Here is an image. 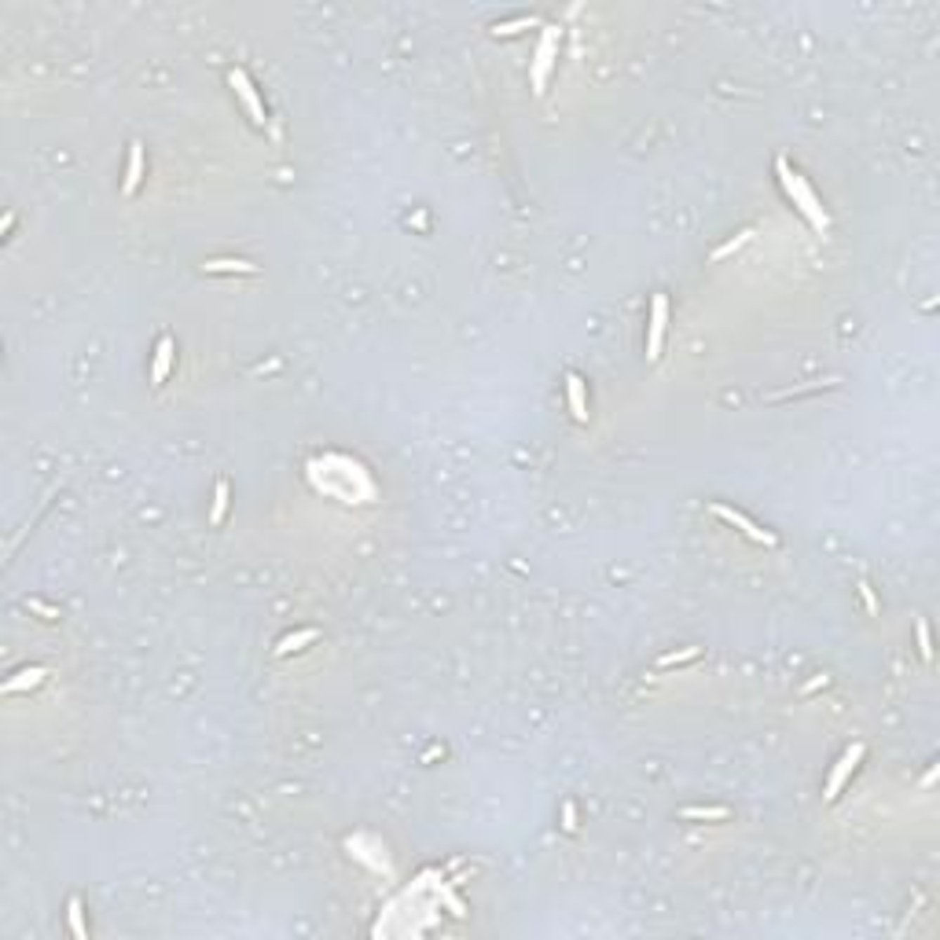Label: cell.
<instances>
[{"instance_id": "cell-11", "label": "cell", "mask_w": 940, "mask_h": 940, "mask_svg": "<svg viewBox=\"0 0 940 940\" xmlns=\"http://www.w3.org/2000/svg\"><path fill=\"white\" fill-rule=\"evenodd\" d=\"M44 676H48V672H44L41 665H30V669H22V672H15V676L8 679V684H4V691H8V694H19V691H30V687H37V684H41V679H44Z\"/></svg>"}, {"instance_id": "cell-9", "label": "cell", "mask_w": 940, "mask_h": 940, "mask_svg": "<svg viewBox=\"0 0 940 940\" xmlns=\"http://www.w3.org/2000/svg\"><path fill=\"white\" fill-rule=\"evenodd\" d=\"M140 181H143V143H129V166H125L122 191H125V195H133V191L140 188Z\"/></svg>"}, {"instance_id": "cell-5", "label": "cell", "mask_w": 940, "mask_h": 940, "mask_svg": "<svg viewBox=\"0 0 940 940\" xmlns=\"http://www.w3.org/2000/svg\"><path fill=\"white\" fill-rule=\"evenodd\" d=\"M709 511L717 514L720 522H727V526H735L738 533H745V537H750V540H757V544H768V547H775V537H771V533H764V529H760V526L753 522V518H745L742 511L727 507V504H712Z\"/></svg>"}, {"instance_id": "cell-2", "label": "cell", "mask_w": 940, "mask_h": 940, "mask_svg": "<svg viewBox=\"0 0 940 940\" xmlns=\"http://www.w3.org/2000/svg\"><path fill=\"white\" fill-rule=\"evenodd\" d=\"M555 52H559V26H544V37L537 44V56H533V92L544 96V85H547V70L555 63Z\"/></svg>"}, {"instance_id": "cell-7", "label": "cell", "mask_w": 940, "mask_h": 940, "mask_svg": "<svg viewBox=\"0 0 940 940\" xmlns=\"http://www.w3.org/2000/svg\"><path fill=\"white\" fill-rule=\"evenodd\" d=\"M566 397H570V412L577 423H588V397H585V379L566 375Z\"/></svg>"}, {"instance_id": "cell-10", "label": "cell", "mask_w": 940, "mask_h": 940, "mask_svg": "<svg viewBox=\"0 0 940 940\" xmlns=\"http://www.w3.org/2000/svg\"><path fill=\"white\" fill-rule=\"evenodd\" d=\"M320 639V628H301V632H290V636H283L280 643H275V654H294V651H301L305 643H316Z\"/></svg>"}, {"instance_id": "cell-14", "label": "cell", "mask_w": 940, "mask_h": 940, "mask_svg": "<svg viewBox=\"0 0 940 940\" xmlns=\"http://www.w3.org/2000/svg\"><path fill=\"white\" fill-rule=\"evenodd\" d=\"M206 272H257V265H250V261H239V257H224V261H206L202 265Z\"/></svg>"}, {"instance_id": "cell-12", "label": "cell", "mask_w": 940, "mask_h": 940, "mask_svg": "<svg viewBox=\"0 0 940 940\" xmlns=\"http://www.w3.org/2000/svg\"><path fill=\"white\" fill-rule=\"evenodd\" d=\"M224 511H228V481H217L214 485V507H209V522L221 526L224 522Z\"/></svg>"}, {"instance_id": "cell-22", "label": "cell", "mask_w": 940, "mask_h": 940, "mask_svg": "<svg viewBox=\"0 0 940 940\" xmlns=\"http://www.w3.org/2000/svg\"><path fill=\"white\" fill-rule=\"evenodd\" d=\"M860 595H863V606H867V613H878L882 606H878V599H874V588L867 585V580H860Z\"/></svg>"}, {"instance_id": "cell-16", "label": "cell", "mask_w": 940, "mask_h": 940, "mask_svg": "<svg viewBox=\"0 0 940 940\" xmlns=\"http://www.w3.org/2000/svg\"><path fill=\"white\" fill-rule=\"evenodd\" d=\"M679 816H684V819H717L720 823V819H727L731 812H727L724 804H705V808H684Z\"/></svg>"}, {"instance_id": "cell-20", "label": "cell", "mask_w": 940, "mask_h": 940, "mask_svg": "<svg viewBox=\"0 0 940 940\" xmlns=\"http://www.w3.org/2000/svg\"><path fill=\"white\" fill-rule=\"evenodd\" d=\"M22 603H26L30 613H37V618H44V621H59V610H56V606H48L44 599H22Z\"/></svg>"}, {"instance_id": "cell-13", "label": "cell", "mask_w": 940, "mask_h": 940, "mask_svg": "<svg viewBox=\"0 0 940 940\" xmlns=\"http://www.w3.org/2000/svg\"><path fill=\"white\" fill-rule=\"evenodd\" d=\"M529 26H540L537 15H522V19H511V22H496L492 34L496 37H511V34H522V30H529Z\"/></svg>"}, {"instance_id": "cell-8", "label": "cell", "mask_w": 940, "mask_h": 940, "mask_svg": "<svg viewBox=\"0 0 940 940\" xmlns=\"http://www.w3.org/2000/svg\"><path fill=\"white\" fill-rule=\"evenodd\" d=\"M173 338L166 334V338H158V346H155V364H151V382L155 386H162L166 382V375H169V367H173Z\"/></svg>"}, {"instance_id": "cell-23", "label": "cell", "mask_w": 940, "mask_h": 940, "mask_svg": "<svg viewBox=\"0 0 940 940\" xmlns=\"http://www.w3.org/2000/svg\"><path fill=\"white\" fill-rule=\"evenodd\" d=\"M830 684V676H816V679H808L804 684V694H812V691H819V687H826Z\"/></svg>"}, {"instance_id": "cell-15", "label": "cell", "mask_w": 940, "mask_h": 940, "mask_svg": "<svg viewBox=\"0 0 940 940\" xmlns=\"http://www.w3.org/2000/svg\"><path fill=\"white\" fill-rule=\"evenodd\" d=\"M702 654V646H684V651H672L665 658H658V669H672V665H687V661H694Z\"/></svg>"}, {"instance_id": "cell-19", "label": "cell", "mask_w": 940, "mask_h": 940, "mask_svg": "<svg viewBox=\"0 0 940 940\" xmlns=\"http://www.w3.org/2000/svg\"><path fill=\"white\" fill-rule=\"evenodd\" d=\"M915 636H918V654H922V661H933V643H929V625L926 621H915Z\"/></svg>"}, {"instance_id": "cell-6", "label": "cell", "mask_w": 940, "mask_h": 940, "mask_svg": "<svg viewBox=\"0 0 940 940\" xmlns=\"http://www.w3.org/2000/svg\"><path fill=\"white\" fill-rule=\"evenodd\" d=\"M228 85L235 89V96H239V100H242V107H247V110H250V122H254V125H265L268 118H265V107H261V96H257V89H254V81L247 77V70H239V67H235V70L228 74Z\"/></svg>"}, {"instance_id": "cell-1", "label": "cell", "mask_w": 940, "mask_h": 940, "mask_svg": "<svg viewBox=\"0 0 940 940\" xmlns=\"http://www.w3.org/2000/svg\"><path fill=\"white\" fill-rule=\"evenodd\" d=\"M775 173H779V184H783V191L790 195V202L808 217V224H812L816 232H826V228H830V217H826L823 202L816 199V191L804 184V176H801V173H793V169H790V162H786V158H775Z\"/></svg>"}, {"instance_id": "cell-17", "label": "cell", "mask_w": 940, "mask_h": 940, "mask_svg": "<svg viewBox=\"0 0 940 940\" xmlns=\"http://www.w3.org/2000/svg\"><path fill=\"white\" fill-rule=\"evenodd\" d=\"M750 239H753V228H745V232H738L735 239H727V242H724V247H717V250H712V261H724V257H731V254H735L738 247H745V242H750Z\"/></svg>"}, {"instance_id": "cell-21", "label": "cell", "mask_w": 940, "mask_h": 940, "mask_svg": "<svg viewBox=\"0 0 940 940\" xmlns=\"http://www.w3.org/2000/svg\"><path fill=\"white\" fill-rule=\"evenodd\" d=\"M562 830H566V834H573V830H577V808H573V801H566V804H562Z\"/></svg>"}, {"instance_id": "cell-4", "label": "cell", "mask_w": 940, "mask_h": 940, "mask_svg": "<svg viewBox=\"0 0 940 940\" xmlns=\"http://www.w3.org/2000/svg\"><path fill=\"white\" fill-rule=\"evenodd\" d=\"M863 760V742H852L845 753H841V760H837V768L830 771V779H826V790H823V797L826 801H834L837 793H841V786L849 783V775L856 771V764H860Z\"/></svg>"}, {"instance_id": "cell-3", "label": "cell", "mask_w": 940, "mask_h": 940, "mask_svg": "<svg viewBox=\"0 0 940 940\" xmlns=\"http://www.w3.org/2000/svg\"><path fill=\"white\" fill-rule=\"evenodd\" d=\"M665 323H669V298L665 294H654V301H651V331H646V360H651V364L661 356Z\"/></svg>"}, {"instance_id": "cell-18", "label": "cell", "mask_w": 940, "mask_h": 940, "mask_svg": "<svg viewBox=\"0 0 940 940\" xmlns=\"http://www.w3.org/2000/svg\"><path fill=\"white\" fill-rule=\"evenodd\" d=\"M67 918H70V933L77 940H85L89 936V926H85V915H81V900H70L67 903Z\"/></svg>"}]
</instances>
